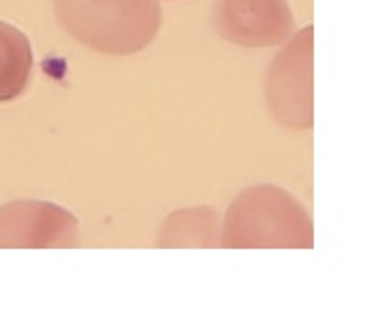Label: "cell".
Instances as JSON below:
<instances>
[{
	"mask_svg": "<svg viewBox=\"0 0 365 328\" xmlns=\"http://www.w3.org/2000/svg\"><path fill=\"white\" fill-rule=\"evenodd\" d=\"M219 247L228 250H312L314 226L305 205L274 184L242 191L221 224Z\"/></svg>",
	"mask_w": 365,
	"mask_h": 328,
	"instance_id": "cell-1",
	"label": "cell"
},
{
	"mask_svg": "<svg viewBox=\"0 0 365 328\" xmlns=\"http://www.w3.org/2000/svg\"><path fill=\"white\" fill-rule=\"evenodd\" d=\"M54 14L77 42L108 56L147 49L163 21L158 0H54Z\"/></svg>",
	"mask_w": 365,
	"mask_h": 328,
	"instance_id": "cell-2",
	"label": "cell"
},
{
	"mask_svg": "<svg viewBox=\"0 0 365 328\" xmlns=\"http://www.w3.org/2000/svg\"><path fill=\"white\" fill-rule=\"evenodd\" d=\"M314 29L307 26L287 40L265 77V101L274 121L291 130H307L314 123Z\"/></svg>",
	"mask_w": 365,
	"mask_h": 328,
	"instance_id": "cell-3",
	"label": "cell"
},
{
	"mask_svg": "<svg viewBox=\"0 0 365 328\" xmlns=\"http://www.w3.org/2000/svg\"><path fill=\"white\" fill-rule=\"evenodd\" d=\"M79 221L73 212L47 200H16L0 207V250L77 247Z\"/></svg>",
	"mask_w": 365,
	"mask_h": 328,
	"instance_id": "cell-4",
	"label": "cell"
},
{
	"mask_svg": "<svg viewBox=\"0 0 365 328\" xmlns=\"http://www.w3.org/2000/svg\"><path fill=\"white\" fill-rule=\"evenodd\" d=\"M287 0H215L212 26L219 38L240 47H277L293 33Z\"/></svg>",
	"mask_w": 365,
	"mask_h": 328,
	"instance_id": "cell-5",
	"label": "cell"
},
{
	"mask_svg": "<svg viewBox=\"0 0 365 328\" xmlns=\"http://www.w3.org/2000/svg\"><path fill=\"white\" fill-rule=\"evenodd\" d=\"M221 219L215 207H184L173 212L158 230L156 242L163 250L177 247H219Z\"/></svg>",
	"mask_w": 365,
	"mask_h": 328,
	"instance_id": "cell-6",
	"label": "cell"
},
{
	"mask_svg": "<svg viewBox=\"0 0 365 328\" xmlns=\"http://www.w3.org/2000/svg\"><path fill=\"white\" fill-rule=\"evenodd\" d=\"M33 73L29 35L0 19V103H10L26 91Z\"/></svg>",
	"mask_w": 365,
	"mask_h": 328,
	"instance_id": "cell-7",
	"label": "cell"
}]
</instances>
